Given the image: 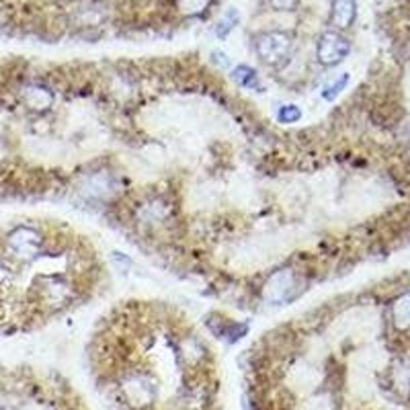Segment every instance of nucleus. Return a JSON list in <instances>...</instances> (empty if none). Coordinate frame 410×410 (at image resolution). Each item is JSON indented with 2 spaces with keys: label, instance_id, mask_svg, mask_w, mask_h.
I'll use <instances>...</instances> for the list:
<instances>
[{
  "label": "nucleus",
  "instance_id": "obj_12",
  "mask_svg": "<svg viewBox=\"0 0 410 410\" xmlns=\"http://www.w3.org/2000/svg\"><path fill=\"white\" fill-rule=\"evenodd\" d=\"M277 119L281 123H297L301 119V111L295 105H283L277 113Z\"/></svg>",
  "mask_w": 410,
  "mask_h": 410
},
{
  "label": "nucleus",
  "instance_id": "obj_13",
  "mask_svg": "<svg viewBox=\"0 0 410 410\" xmlns=\"http://www.w3.org/2000/svg\"><path fill=\"white\" fill-rule=\"evenodd\" d=\"M269 2L275 10H293L299 4V0H269Z\"/></svg>",
  "mask_w": 410,
  "mask_h": 410
},
{
  "label": "nucleus",
  "instance_id": "obj_2",
  "mask_svg": "<svg viewBox=\"0 0 410 410\" xmlns=\"http://www.w3.org/2000/svg\"><path fill=\"white\" fill-rule=\"evenodd\" d=\"M349 52H351V44L337 31L322 33L316 46V58L322 66H335L343 62Z\"/></svg>",
  "mask_w": 410,
  "mask_h": 410
},
{
  "label": "nucleus",
  "instance_id": "obj_1",
  "mask_svg": "<svg viewBox=\"0 0 410 410\" xmlns=\"http://www.w3.org/2000/svg\"><path fill=\"white\" fill-rule=\"evenodd\" d=\"M257 54L267 66H275L279 68L281 64H286L292 52V37L283 31H269L257 37L254 41Z\"/></svg>",
  "mask_w": 410,
  "mask_h": 410
},
{
  "label": "nucleus",
  "instance_id": "obj_9",
  "mask_svg": "<svg viewBox=\"0 0 410 410\" xmlns=\"http://www.w3.org/2000/svg\"><path fill=\"white\" fill-rule=\"evenodd\" d=\"M236 25H238V10L236 8H230L224 17H222V21L218 23V29H216V35L220 37V39H226L228 35H230V31L234 29Z\"/></svg>",
  "mask_w": 410,
  "mask_h": 410
},
{
  "label": "nucleus",
  "instance_id": "obj_10",
  "mask_svg": "<svg viewBox=\"0 0 410 410\" xmlns=\"http://www.w3.org/2000/svg\"><path fill=\"white\" fill-rule=\"evenodd\" d=\"M347 82H349V74H343L339 80H335L330 86H326V88L322 91V99H326V101H335V99L339 97V93L347 86Z\"/></svg>",
  "mask_w": 410,
  "mask_h": 410
},
{
  "label": "nucleus",
  "instance_id": "obj_5",
  "mask_svg": "<svg viewBox=\"0 0 410 410\" xmlns=\"http://www.w3.org/2000/svg\"><path fill=\"white\" fill-rule=\"evenodd\" d=\"M357 17L355 0H335L330 8V23L337 29H349Z\"/></svg>",
  "mask_w": 410,
  "mask_h": 410
},
{
  "label": "nucleus",
  "instance_id": "obj_3",
  "mask_svg": "<svg viewBox=\"0 0 410 410\" xmlns=\"http://www.w3.org/2000/svg\"><path fill=\"white\" fill-rule=\"evenodd\" d=\"M295 273L292 269H281L269 277V281L263 286V297L269 304H286L293 297L295 290Z\"/></svg>",
  "mask_w": 410,
  "mask_h": 410
},
{
  "label": "nucleus",
  "instance_id": "obj_7",
  "mask_svg": "<svg viewBox=\"0 0 410 410\" xmlns=\"http://www.w3.org/2000/svg\"><path fill=\"white\" fill-rule=\"evenodd\" d=\"M392 318L396 328L400 330L410 328V293H404L396 299V304L392 306Z\"/></svg>",
  "mask_w": 410,
  "mask_h": 410
},
{
  "label": "nucleus",
  "instance_id": "obj_4",
  "mask_svg": "<svg viewBox=\"0 0 410 410\" xmlns=\"http://www.w3.org/2000/svg\"><path fill=\"white\" fill-rule=\"evenodd\" d=\"M10 246L15 248V252H19L21 257H35L39 246H41V238L37 232L29 230V228H19L17 232L10 234Z\"/></svg>",
  "mask_w": 410,
  "mask_h": 410
},
{
  "label": "nucleus",
  "instance_id": "obj_11",
  "mask_svg": "<svg viewBox=\"0 0 410 410\" xmlns=\"http://www.w3.org/2000/svg\"><path fill=\"white\" fill-rule=\"evenodd\" d=\"M212 0H178V8L187 15H199L209 6Z\"/></svg>",
  "mask_w": 410,
  "mask_h": 410
},
{
  "label": "nucleus",
  "instance_id": "obj_8",
  "mask_svg": "<svg viewBox=\"0 0 410 410\" xmlns=\"http://www.w3.org/2000/svg\"><path fill=\"white\" fill-rule=\"evenodd\" d=\"M234 80L240 86H246V88H254L259 84V76L252 68L248 66H238L234 72H232Z\"/></svg>",
  "mask_w": 410,
  "mask_h": 410
},
{
  "label": "nucleus",
  "instance_id": "obj_6",
  "mask_svg": "<svg viewBox=\"0 0 410 410\" xmlns=\"http://www.w3.org/2000/svg\"><path fill=\"white\" fill-rule=\"evenodd\" d=\"M25 101H27V105L31 107V109H48L50 105H52V101H54V95L48 91V88H44V86H27L25 88Z\"/></svg>",
  "mask_w": 410,
  "mask_h": 410
}]
</instances>
